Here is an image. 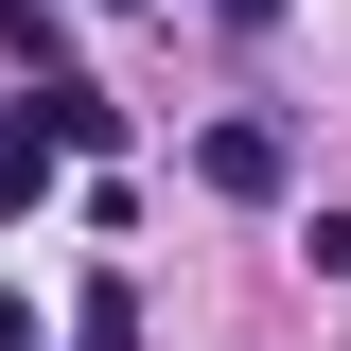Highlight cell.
<instances>
[{"label": "cell", "mask_w": 351, "mask_h": 351, "mask_svg": "<svg viewBox=\"0 0 351 351\" xmlns=\"http://www.w3.org/2000/svg\"><path fill=\"white\" fill-rule=\"evenodd\" d=\"M211 18H228V36H263V18H281V0H211Z\"/></svg>", "instance_id": "cell-5"}, {"label": "cell", "mask_w": 351, "mask_h": 351, "mask_svg": "<svg viewBox=\"0 0 351 351\" xmlns=\"http://www.w3.org/2000/svg\"><path fill=\"white\" fill-rule=\"evenodd\" d=\"M316 281H351V211H316Z\"/></svg>", "instance_id": "cell-4"}, {"label": "cell", "mask_w": 351, "mask_h": 351, "mask_svg": "<svg viewBox=\"0 0 351 351\" xmlns=\"http://www.w3.org/2000/svg\"><path fill=\"white\" fill-rule=\"evenodd\" d=\"M0 351H36V299H0Z\"/></svg>", "instance_id": "cell-6"}, {"label": "cell", "mask_w": 351, "mask_h": 351, "mask_svg": "<svg viewBox=\"0 0 351 351\" xmlns=\"http://www.w3.org/2000/svg\"><path fill=\"white\" fill-rule=\"evenodd\" d=\"M123 334H141V299H123V281H88V334H71V351H123Z\"/></svg>", "instance_id": "cell-3"}, {"label": "cell", "mask_w": 351, "mask_h": 351, "mask_svg": "<svg viewBox=\"0 0 351 351\" xmlns=\"http://www.w3.org/2000/svg\"><path fill=\"white\" fill-rule=\"evenodd\" d=\"M193 176H211L228 211H263V193L299 176V141H281V123H211V141H193Z\"/></svg>", "instance_id": "cell-1"}, {"label": "cell", "mask_w": 351, "mask_h": 351, "mask_svg": "<svg viewBox=\"0 0 351 351\" xmlns=\"http://www.w3.org/2000/svg\"><path fill=\"white\" fill-rule=\"evenodd\" d=\"M53 176H71V141H53V123H0V211H36Z\"/></svg>", "instance_id": "cell-2"}]
</instances>
